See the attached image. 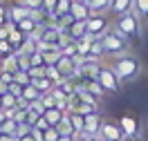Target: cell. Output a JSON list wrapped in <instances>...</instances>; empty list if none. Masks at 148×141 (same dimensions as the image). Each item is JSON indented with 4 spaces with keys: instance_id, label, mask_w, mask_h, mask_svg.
Wrapping results in <instances>:
<instances>
[{
    "instance_id": "603a6c76",
    "label": "cell",
    "mask_w": 148,
    "mask_h": 141,
    "mask_svg": "<svg viewBox=\"0 0 148 141\" xmlns=\"http://www.w3.org/2000/svg\"><path fill=\"white\" fill-rule=\"evenodd\" d=\"M16 130H18V121L14 119H5L0 125V134H16Z\"/></svg>"
},
{
    "instance_id": "f1b7e54d",
    "label": "cell",
    "mask_w": 148,
    "mask_h": 141,
    "mask_svg": "<svg viewBox=\"0 0 148 141\" xmlns=\"http://www.w3.org/2000/svg\"><path fill=\"white\" fill-rule=\"evenodd\" d=\"M14 81H16L18 85H23V87L32 83V78H29V74H27V72H20V69H16V72H14Z\"/></svg>"
},
{
    "instance_id": "6da1fadb",
    "label": "cell",
    "mask_w": 148,
    "mask_h": 141,
    "mask_svg": "<svg viewBox=\"0 0 148 141\" xmlns=\"http://www.w3.org/2000/svg\"><path fill=\"white\" fill-rule=\"evenodd\" d=\"M110 67L117 72V76L121 78V83H132V81H137L139 76H141V61H139V56L132 54V52L112 56Z\"/></svg>"
},
{
    "instance_id": "484cf974",
    "label": "cell",
    "mask_w": 148,
    "mask_h": 141,
    "mask_svg": "<svg viewBox=\"0 0 148 141\" xmlns=\"http://www.w3.org/2000/svg\"><path fill=\"white\" fill-rule=\"evenodd\" d=\"M7 40H9V43H11V45H14V47H18L20 43L25 40V34H23L20 29H16V27H14V29H11V31H9V38H7Z\"/></svg>"
},
{
    "instance_id": "cb8c5ba5",
    "label": "cell",
    "mask_w": 148,
    "mask_h": 141,
    "mask_svg": "<svg viewBox=\"0 0 148 141\" xmlns=\"http://www.w3.org/2000/svg\"><path fill=\"white\" fill-rule=\"evenodd\" d=\"M56 128H58L61 134H74V137H76V132H74V128H72V121H70V116H67V114L61 119V123H58Z\"/></svg>"
},
{
    "instance_id": "d590c367",
    "label": "cell",
    "mask_w": 148,
    "mask_h": 141,
    "mask_svg": "<svg viewBox=\"0 0 148 141\" xmlns=\"http://www.w3.org/2000/svg\"><path fill=\"white\" fill-rule=\"evenodd\" d=\"M29 78L32 81H36V78H40V76H45V67H29Z\"/></svg>"
},
{
    "instance_id": "ac0fdd59",
    "label": "cell",
    "mask_w": 148,
    "mask_h": 141,
    "mask_svg": "<svg viewBox=\"0 0 148 141\" xmlns=\"http://www.w3.org/2000/svg\"><path fill=\"white\" fill-rule=\"evenodd\" d=\"M88 9H90V14H108L110 0H90L88 2Z\"/></svg>"
},
{
    "instance_id": "4fadbf2b",
    "label": "cell",
    "mask_w": 148,
    "mask_h": 141,
    "mask_svg": "<svg viewBox=\"0 0 148 141\" xmlns=\"http://www.w3.org/2000/svg\"><path fill=\"white\" fill-rule=\"evenodd\" d=\"M43 27V25H38V22H34V20L29 18H23L20 20V22H16V29H20V31H23V34H25V36H32V34H36L38 29Z\"/></svg>"
},
{
    "instance_id": "30bf717a",
    "label": "cell",
    "mask_w": 148,
    "mask_h": 141,
    "mask_svg": "<svg viewBox=\"0 0 148 141\" xmlns=\"http://www.w3.org/2000/svg\"><path fill=\"white\" fill-rule=\"evenodd\" d=\"M70 16L74 20H79V22H83V20L90 18V9H88V5L83 2H79V0H72V9H70Z\"/></svg>"
},
{
    "instance_id": "f5cc1de1",
    "label": "cell",
    "mask_w": 148,
    "mask_h": 141,
    "mask_svg": "<svg viewBox=\"0 0 148 141\" xmlns=\"http://www.w3.org/2000/svg\"><path fill=\"white\" fill-rule=\"evenodd\" d=\"M0 63H2V56H0Z\"/></svg>"
},
{
    "instance_id": "4dcf8cb0",
    "label": "cell",
    "mask_w": 148,
    "mask_h": 141,
    "mask_svg": "<svg viewBox=\"0 0 148 141\" xmlns=\"http://www.w3.org/2000/svg\"><path fill=\"white\" fill-rule=\"evenodd\" d=\"M16 52V47L11 45L9 40H0V56L5 58V56H9V54H14Z\"/></svg>"
},
{
    "instance_id": "7c38bea8",
    "label": "cell",
    "mask_w": 148,
    "mask_h": 141,
    "mask_svg": "<svg viewBox=\"0 0 148 141\" xmlns=\"http://www.w3.org/2000/svg\"><path fill=\"white\" fill-rule=\"evenodd\" d=\"M67 31V36L72 38V40H81L83 36H88V29H85V20L83 22H79V20H74L70 27L65 29Z\"/></svg>"
},
{
    "instance_id": "7402d4cb",
    "label": "cell",
    "mask_w": 148,
    "mask_h": 141,
    "mask_svg": "<svg viewBox=\"0 0 148 141\" xmlns=\"http://www.w3.org/2000/svg\"><path fill=\"white\" fill-rule=\"evenodd\" d=\"M32 83L38 87V92H40V94H47V92H52V90H54V81H49L47 76H40V78L32 81Z\"/></svg>"
},
{
    "instance_id": "7bdbcfd3",
    "label": "cell",
    "mask_w": 148,
    "mask_h": 141,
    "mask_svg": "<svg viewBox=\"0 0 148 141\" xmlns=\"http://www.w3.org/2000/svg\"><path fill=\"white\" fill-rule=\"evenodd\" d=\"M58 141H76V137H74V134H61Z\"/></svg>"
},
{
    "instance_id": "2e32d148",
    "label": "cell",
    "mask_w": 148,
    "mask_h": 141,
    "mask_svg": "<svg viewBox=\"0 0 148 141\" xmlns=\"http://www.w3.org/2000/svg\"><path fill=\"white\" fill-rule=\"evenodd\" d=\"M43 116L47 119V123H49V125H54V128H56V125L61 123V119L65 116V112H63V110H58V108L54 105V108H47Z\"/></svg>"
},
{
    "instance_id": "ab89813d",
    "label": "cell",
    "mask_w": 148,
    "mask_h": 141,
    "mask_svg": "<svg viewBox=\"0 0 148 141\" xmlns=\"http://www.w3.org/2000/svg\"><path fill=\"white\" fill-rule=\"evenodd\" d=\"M32 128H38V130H47V128H49V123H47V119H45V116H38V119H36V123H34Z\"/></svg>"
},
{
    "instance_id": "8fae6325",
    "label": "cell",
    "mask_w": 148,
    "mask_h": 141,
    "mask_svg": "<svg viewBox=\"0 0 148 141\" xmlns=\"http://www.w3.org/2000/svg\"><path fill=\"white\" fill-rule=\"evenodd\" d=\"M7 16H9V22H14V25H16V22H20L23 18H27V16H29V9L16 2V5H9V9H7Z\"/></svg>"
},
{
    "instance_id": "836d02e7",
    "label": "cell",
    "mask_w": 148,
    "mask_h": 141,
    "mask_svg": "<svg viewBox=\"0 0 148 141\" xmlns=\"http://www.w3.org/2000/svg\"><path fill=\"white\" fill-rule=\"evenodd\" d=\"M7 92H9V94H14L16 99H20V96H23V85H18L16 81H11V83L7 85Z\"/></svg>"
},
{
    "instance_id": "4316f807",
    "label": "cell",
    "mask_w": 148,
    "mask_h": 141,
    "mask_svg": "<svg viewBox=\"0 0 148 141\" xmlns=\"http://www.w3.org/2000/svg\"><path fill=\"white\" fill-rule=\"evenodd\" d=\"M16 105H18V99H16L14 94H9V92L2 94V110H11V108H16Z\"/></svg>"
},
{
    "instance_id": "bcb514c9",
    "label": "cell",
    "mask_w": 148,
    "mask_h": 141,
    "mask_svg": "<svg viewBox=\"0 0 148 141\" xmlns=\"http://www.w3.org/2000/svg\"><path fill=\"white\" fill-rule=\"evenodd\" d=\"M7 92V83H5V81H2V78H0V96H2V94Z\"/></svg>"
},
{
    "instance_id": "9a60e30c",
    "label": "cell",
    "mask_w": 148,
    "mask_h": 141,
    "mask_svg": "<svg viewBox=\"0 0 148 141\" xmlns=\"http://www.w3.org/2000/svg\"><path fill=\"white\" fill-rule=\"evenodd\" d=\"M67 116H70V121H72V128H74V132H76V137H79V134H83L85 114H81V112H67Z\"/></svg>"
},
{
    "instance_id": "3957f363",
    "label": "cell",
    "mask_w": 148,
    "mask_h": 141,
    "mask_svg": "<svg viewBox=\"0 0 148 141\" xmlns=\"http://www.w3.org/2000/svg\"><path fill=\"white\" fill-rule=\"evenodd\" d=\"M101 43H103V49H106V56H110V58L130 52V45H132L128 38L123 36V34H119L114 27H110L101 36Z\"/></svg>"
},
{
    "instance_id": "44dd1931",
    "label": "cell",
    "mask_w": 148,
    "mask_h": 141,
    "mask_svg": "<svg viewBox=\"0 0 148 141\" xmlns=\"http://www.w3.org/2000/svg\"><path fill=\"white\" fill-rule=\"evenodd\" d=\"M132 11H135L141 20L148 22V0H135V2H132Z\"/></svg>"
},
{
    "instance_id": "c3c4849f",
    "label": "cell",
    "mask_w": 148,
    "mask_h": 141,
    "mask_svg": "<svg viewBox=\"0 0 148 141\" xmlns=\"http://www.w3.org/2000/svg\"><path fill=\"white\" fill-rule=\"evenodd\" d=\"M79 2H83V5H88V2H90V0H79Z\"/></svg>"
},
{
    "instance_id": "f546056e",
    "label": "cell",
    "mask_w": 148,
    "mask_h": 141,
    "mask_svg": "<svg viewBox=\"0 0 148 141\" xmlns=\"http://www.w3.org/2000/svg\"><path fill=\"white\" fill-rule=\"evenodd\" d=\"M43 137H45V141H58V137H61V132H58V128H54V125H49L47 130H43Z\"/></svg>"
},
{
    "instance_id": "ee69618b",
    "label": "cell",
    "mask_w": 148,
    "mask_h": 141,
    "mask_svg": "<svg viewBox=\"0 0 148 141\" xmlns=\"http://www.w3.org/2000/svg\"><path fill=\"white\" fill-rule=\"evenodd\" d=\"M76 141H97V137H88V134H79Z\"/></svg>"
},
{
    "instance_id": "9c48e42d",
    "label": "cell",
    "mask_w": 148,
    "mask_h": 141,
    "mask_svg": "<svg viewBox=\"0 0 148 141\" xmlns=\"http://www.w3.org/2000/svg\"><path fill=\"white\" fill-rule=\"evenodd\" d=\"M132 2L135 0H110V9H108V14L110 16H121V14H128V11H132Z\"/></svg>"
},
{
    "instance_id": "8d00e7d4",
    "label": "cell",
    "mask_w": 148,
    "mask_h": 141,
    "mask_svg": "<svg viewBox=\"0 0 148 141\" xmlns=\"http://www.w3.org/2000/svg\"><path fill=\"white\" fill-rule=\"evenodd\" d=\"M14 27H16L14 22H5V25L0 27V40H7V38H9V31H11Z\"/></svg>"
},
{
    "instance_id": "816d5d0a",
    "label": "cell",
    "mask_w": 148,
    "mask_h": 141,
    "mask_svg": "<svg viewBox=\"0 0 148 141\" xmlns=\"http://www.w3.org/2000/svg\"><path fill=\"white\" fill-rule=\"evenodd\" d=\"M119 141H128V139H119Z\"/></svg>"
},
{
    "instance_id": "7dc6e473",
    "label": "cell",
    "mask_w": 148,
    "mask_h": 141,
    "mask_svg": "<svg viewBox=\"0 0 148 141\" xmlns=\"http://www.w3.org/2000/svg\"><path fill=\"white\" fill-rule=\"evenodd\" d=\"M2 121H5V112L0 110V125H2Z\"/></svg>"
},
{
    "instance_id": "277c9868",
    "label": "cell",
    "mask_w": 148,
    "mask_h": 141,
    "mask_svg": "<svg viewBox=\"0 0 148 141\" xmlns=\"http://www.w3.org/2000/svg\"><path fill=\"white\" fill-rule=\"evenodd\" d=\"M97 83L101 85V90L106 94H117L121 90V78L117 76V72L112 69L110 65H101V69H99V74H97Z\"/></svg>"
},
{
    "instance_id": "d4e9b609",
    "label": "cell",
    "mask_w": 148,
    "mask_h": 141,
    "mask_svg": "<svg viewBox=\"0 0 148 141\" xmlns=\"http://www.w3.org/2000/svg\"><path fill=\"white\" fill-rule=\"evenodd\" d=\"M0 69H5V72H16V69H18L14 54H9V56H5V58H2V63H0Z\"/></svg>"
},
{
    "instance_id": "f6af8a7d",
    "label": "cell",
    "mask_w": 148,
    "mask_h": 141,
    "mask_svg": "<svg viewBox=\"0 0 148 141\" xmlns=\"http://www.w3.org/2000/svg\"><path fill=\"white\" fill-rule=\"evenodd\" d=\"M18 141H36V139H34V134H32V132H29V134H25V137H20Z\"/></svg>"
},
{
    "instance_id": "ffe728a7",
    "label": "cell",
    "mask_w": 148,
    "mask_h": 141,
    "mask_svg": "<svg viewBox=\"0 0 148 141\" xmlns=\"http://www.w3.org/2000/svg\"><path fill=\"white\" fill-rule=\"evenodd\" d=\"M45 76L49 78V81H54V85H58V83L65 81V76L61 74V69H58L56 65H45Z\"/></svg>"
},
{
    "instance_id": "b9f144b4",
    "label": "cell",
    "mask_w": 148,
    "mask_h": 141,
    "mask_svg": "<svg viewBox=\"0 0 148 141\" xmlns=\"http://www.w3.org/2000/svg\"><path fill=\"white\" fill-rule=\"evenodd\" d=\"M0 141H18L16 134H0Z\"/></svg>"
},
{
    "instance_id": "f907efd6",
    "label": "cell",
    "mask_w": 148,
    "mask_h": 141,
    "mask_svg": "<svg viewBox=\"0 0 148 141\" xmlns=\"http://www.w3.org/2000/svg\"><path fill=\"white\" fill-rule=\"evenodd\" d=\"M97 141H106V139H99V137H97Z\"/></svg>"
},
{
    "instance_id": "60d3db41",
    "label": "cell",
    "mask_w": 148,
    "mask_h": 141,
    "mask_svg": "<svg viewBox=\"0 0 148 141\" xmlns=\"http://www.w3.org/2000/svg\"><path fill=\"white\" fill-rule=\"evenodd\" d=\"M0 78H2L7 85H9L11 81H14V72H5V69H0Z\"/></svg>"
},
{
    "instance_id": "1f68e13d",
    "label": "cell",
    "mask_w": 148,
    "mask_h": 141,
    "mask_svg": "<svg viewBox=\"0 0 148 141\" xmlns=\"http://www.w3.org/2000/svg\"><path fill=\"white\" fill-rule=\"evenodd\" d=\"M56 2H58V0H43V2H40V9L45 11L49 18H52V14H54V9H56Z\"/></svg>"
},
{
    "instance_id": "d6986e66",
    "label": "cell",
    "mask_w": 148,
    "mask_h": 141,
    "mask_svg": "<svg viewBox=\"0 0 148 141\" xmlns=\"http://www.w3.org/2000/svg\"><path fill=\"white\" fill-rule=\"evenodd\" d=\"M40 96H43V94L38 92V87L34 83H29V85L23 87V99H25L27 103H32V101H40Z\"/></svg>"
},
{
    "instance_id": "e575fe53",
    "label": "cell",
    "mask_w": 148,
    "mask_h": 141,
    "mask_svg": "<svg viewBox=\"0 0 148 141\" xmlns=\"http://www.w3.org/2000/svg\"><path fill=\"white\" fill-rule=\"evenodd\" d=\"M40 103L45 105V108H54V105H56V99H54V94H52V92L43 94V96H40Z\"/></svg>"
},
{
    "instance_id": "f35d334b",
    "label": "cell",
    "mask_w": 148,
    "mask_h": 141,
    "mask_svg": "<svg viewBox=\"0 0 148 141\" xmlns=\"http://www.w3.org/2000/svg\"><path fill=\"white\" fill-rule=\"evenodd\" d=\"M7 9H9V7H7L5 2H0V27H2L5 22H9V16H7Z\"/></svg>"
},
{
    "instance_id": "e0dca14e",
    "label": "cell",
    "mask_w": 148,
    "mask_h": 141,
    "mask_svg": "<svg viewBox=\"0 0 148 141\" xmlns=\"http://www.w3.org/2000/svg\"><path fill=\"white\" fill-rule=\"evenodd\" d=\"M70 9H72V0H58V2H56V9H54V14H52L49 20H58V18H63V16H67Z\"/></svg>"
},
{
    "instance_id": "5bb4252c",
    "label": "cell",
    "mask_w": 148,
    "mask_h": 141,
    "mask_svg": "<svg viewBox=\"0 0 148 141\" xmlns=\"http://www.w3.org/2000/svg\"><path fill=\"white\" fill-rule=\"evenodd\" d=\"M88 58H92V61H103V58H106V49H103L101 38H92V45H90Z\"/></svg>"
},
{
    "instance_id": "52a82bcc",
    "label": "cell",
    "mask_w": 148,
    "mask_h": 141,
    "mask_svg": "<svg viewBox=\"0 0 148 141\" xmlns=\"http://www.w3.org/2000/svg\"><path fill=\"white\" fill-rule=\"evenodd\" d=\"M99 139H106V141H119V139H126V137H123V130L119 128V123H114V121H101Z\"/></svg>"
},
{
    "instance_id": "83f0119b",
    "label": "cell",
    "mask_w": 148,
    "mask_h": 141,
    "mask_svg": "<svg viewBox=\"0 0 148 141\" xmlns=\"http://www.w3.org/2000/svg\"><path fill=\"white\" fill-rule=\"evenodd\" d=\"M85 90H88V92H94V96H97V99L106 96V92L101 90V85L97 83V78H94V81H88V83H85Z\"/></svg>"
},
{
    "instance_id": "7a4b0ae2",
    "label": "cell",
    "mask_w": 148,
    "mask_h": 141,
    "mask_svg": "<svg viewBox=\"0 0 148 141\" xmlns=\"http://www.w3.org/2000/svg\"><path fill=\"white\" fill-rule=\"evenodd\" d=\"M114 29L123 34L132 45H137L139 38H141V18H139L135 11H128V14H121L114 20Z\"/></svg>"
},
{
    "instance_id": "681fc988",
    "label": "cell",
    "mask_w": 148,
    "mask_h": 141,
    "mask_svg": "<svg viewBox=\"0 0 148 141\" xmlns=\"http://www.w3.org/2000/svg\"><path fill=\"white\" fill-rule=\"evenodd\" d=\"M0 110H2V96H0Z\"/></svg>"
},
{
    "instance_id": "ba28073f",
    "label": "cell",
    "mask_w": 148,
    "mask_h": 141,
    "mask_svg": "<svg viewBox=\"0 0 148 141\" xmlns=\"http://www.w3.org/2000/svg\"><path fill=\"white\" fill-rule=\"evenodd\" d=\"M101 114L99 112H90L85 114V128H83V134L88 137H99V130H101Z\"/></svg>"
},
{
    "instance_id": "d6a6232c",
    "label": "cell",
    "mask_w": 148,
    "mask_h": 141,
    "mask_svg": "<svg viewBox=\"0 0 148 141\" xmlns=\"http://www.w3.org/2000/svg\"><path fill=\"white\" fill-rule=\"evenodd\" d=\"M29 63H32V67H45V58H43L40 52H34L29 56Z\"/></svg>"
},
{
    "instance_id": "8992f818",
    "label": "cell",
    "mask_w": 148,
    "mask_h": 141,
    "mask_svg": "<svg viewBox=\"0 0 148 141\" xmlns=\"http://www.w3.org/2000/svg\"><path fill=\"white\" fill-rule=\"evenodd\" d=\"M119 128L123 130V137L126 139H135L139 134V119L135 112H126L119 116Z\"/></svg>"
},
{
    "instance_id": "74e56055",
    "label": "cell",
    "mask_w": 148,
    "mask_h": 141,
    "mask_svg": "<svg viewBox=\"0 0 148 141\" xmlns=\"http://www.w3.org/2000/svg\"><path fill=\"white\" fill-rule=\"evenodd\" d=\"M40 2H43V0H18V5L27 7V9H38V7H40Z\"/></svg>"
},
{
    "instance_id": "5b68a950",
    "label": "cell",
    "mask_w": 148,
    "mask_h": 141,
    "mask_svg": "<svg viewBox=\"0 0 148 141\" xmlns=\"http://www.w3.org/2000/svg\"><path fill=\"white\" fill-rule=\"evenodd\" d=\"M85 29H88V36L101 38L110 29V18L106 14H90V18L85 20Z\"/></svg>"
}]
</instances>
